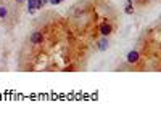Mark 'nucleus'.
I'll use <instances>...</instances> for the list:
<instances>
[{
	"instance_id": "f257e3e1",
	"label": "nucleus",
	"mask_w": 161,
	"mask_h": 136,
	"mask_svg": "<svg viewBox=\"0 0 161 136\" xmlns=\"http://www.w3.org/2000/svg\"><path fill=\"white\" fill-rule=\"evenodd\" d=\"M99 31H100V34L103 35V37H108V35L113 32V27H111V24L110 23H107V21H103V23L99 26Z\"/></svg>"
},
{
	"instance_id": "f03ea898",
	"label": "nucleus",
	"mask_w": 161,
	"mask_h": 136,
	"mask_svg": "<svg viewBox=\"0 0 161 136\" xmlns=\"http://www.w3.org/2000/svg\"><path fill=\"white\" fill-rule=\"evenodd\" d=\"M127 62L129 64H135V62H139V59H140V55H139V51H135V50H132V51H129L127 53Z\"/></svg>"
},
{
	"instance_id": "7ed1b4c3",
	"label": "nucleus",
	"mask_w": 161,
	"mask_h": 136,
	"mask_svg": "<svg viewBox=\"0 0 161 136\" xmlns=\"http://www.w3.org/2000/svg\"><path fill=\"white\" fill-rule=\"evenodd\" d=\"M31 42H32V43H36V45H39V43H42V42H44V35H42L40 32H32Z\"/></svg>"
},
{
	"instance_id": "20e7f679",
	"label": "nucleus",
	"mask_w": 161,
	"mask_h": 136,
	"mask_svg": "<svg viewBox=\"0 0 161 136\" xmlns=\"http://www.w3.org/2000/svg\"><path fill=\"white\" fill-rule=\"evenodd\" d=\"M26 2H27V11L32 15L37 10V0H26Z\"/></svg>"
},
{
	"instance_id": "39448f33",
	"label": "nucleus",
	"mask_w": 161,
	"mask_h": 136,
	"mask_svg": "<svg viewBox=\"0 0 161 136\" xmlns=\"http://www.w3.org/2000/svg\"><path fill=\"white\" fill-rule=\"evenodd\" d=\"M97 47H99L100 51H105V50L108 48V40H107V39H102L99 43H97Z\"/></svg>"
},
{
	"instance_id": "423d86ee",
	"label": "nucleus",
	"mask_w": 161,
	"mask_h": 136,
	"mask_svg": "<svg viewBox=\"0 0 161 136\" xmlns=\"http://www.w3.org/2000/svg\"><path fill=\"white\" fill-rule=\"evenodd\" d=\"M6 16H8V8L6 6H0V18L5 19Z\"/></svg>"
},
{
	"instance_id": "0eeeda50",
	"label": "nucleus",
	"mask_w": 161,
	"mask_h": 136,
	"mask_svg": "<svg viewBox=\"0 0 161 136\" xmlns=\"http://www.w3.org/2000/svg\"><path fill=\"white\" fill-rule=\"evenodd\" d=\"M126 13L131 15V13H134V8H132V0H127V6H126Z\"/></svg>"
},
{
	"instance_id": "6e6552de",
	"label": "nucleus",
	"mask_w": 161,
	"mask_h": 136,
	"mask_svg": "<svg viewBox=\"0 0 161 136\" xmlns=\"http://www.w3.org/2000/svg\"><path fill=\"white\" fill-rule=\"evenodd\" d=\"M45 3H48V0H37V10L42 8V6H44Z\"/></svg>"
},
{
	"instance_id": "1a4fd4ad",
	"label": "nucleus",
	"mask_w": 161,
	"mask_h": 136,
	"mask_svg": "<svg viewBox=\"0 0 161 136\" xmlns=\"http://www.w3.org/2000/svg\"><path fill=\"white\" fill-rule=\"evenodd\" d=\"M48 2H50L52 5H58L60 2H63V0H48Z\"/></svg>"
},
{
	"instance_id": "9d476101",
	"label": "nucleus",
	"mask_w": 161,
	"mask_h": 136,
	"mask_svg": "<svg viewBox=\"0 0 161 136\" xmlns=\"http://www.w3.org/2000/svg\"><path fill=\"white\" fill-rule=\"evenodd\" d=\"M16 2H18V3H24V2H26V0H16Z\"/></svg>"
}]
</instances>
